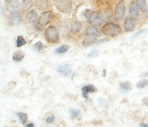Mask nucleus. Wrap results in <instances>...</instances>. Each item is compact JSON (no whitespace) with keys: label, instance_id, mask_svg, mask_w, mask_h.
Masks as SVG:
<instances>
[{"label":"nucleus","instance_id":"c85d7f7f","mask_svg":"<svg viewBox=\"0 0 148 127\" xmlns=\"http://www.w3.org/2000/svg\"><path fill=\"white\" fill-rule=\"evenodd\" d=\"M110 39L108 38H105V39H102L97 40L95 42V45H100L108 41H109Z\"/></svg>","mask_w":148,"mask_h":127},{"label":"nucleus","instance_id":"423d86ee","mask_svg":"<svg viewBox=\"0 0 148 127\" xmlns=\"http://www.w3.org/2000/svg\"><path fill=\"white\" fill-rule=\"evenodd\" d=\"M54 19V14L51 11L44 12L39 18V23L42 27H45L51 22Z\"/></svg>","mask_w":148,"mask_h":127},{"label":"nucleus","instance_id":"b1692460","mask_svg":"<svg viewBox=\"0 0 148 127\" xmlns=\"http://www.w3.org/2000/svg\"><path fill=\"white\" fill-rule=\"evenodd\" d=\"M17 115L19 117L21 123L23 124H25L27 120V114L23 112H18L17 113Z\"/></svg>","mask_w":148,"mask_h":127},{"label":"nucleus","instance_id":"f03ea898","mask_svg":"<svg viewBox=\"0 0 148 127\" xmlns=\"http://www.w3.org/2000/svg\"><path fill=\"white\" fill-rule=\"evenodd\" d=\"M45 36L47 42L51 44L56 43L59 40V35L55 27L50 26L46 29Z\"/></svg>","mask_w":148,"mask_h":127},{"label":"nucleus","instance_id":"dca6fc26","mask_svg":"<svg viewBox=\"0 0 148 127\" xmlns=\"http://www.w3.org/2000/svg\"><path fill=\"white\" fill-rule=\"evenodd\" d=\"M136 3L140 11L145 12L147 10V5L146 0H136Z\"/></svg>","mask_w":148,"mask_h":127},{"label":"nucleus","instance_id":"72a5a7b5","mask_svg":"<svg viewBox=\"0 0 148 127\" xmlns=\"http://www.w3.org/2000/svg\"><path fill=\"white\" fill-rule=\"evenodd\" d=\"M93 124L95 125H100L102 124V122L100 121H94L93 122Z\"/></svg>","mask_w":148,"mask_h":127},{"label":"nucleus","instance_id":"4be33fe9","mask_svg":"<svg viewBox=\"0 0 148 127\" xmlns=\"http://www.w3.org/2000/svg\"><path fill=\"white\" fill-rule=\"evenodd\" d=\"M148 86V79H142L136 84V87L139 89H143Z\"/></svg>","mask_w":148,"mask_h":127},{"label":"nucleus","instance_id":"cd10ccee","mask_svg":"<svg viewBox=\"0 0 148 127\" xmlns=\"http://www.w3.org/2000/svg\"><path fill=\"white\" fill-rule=\"evenodd\" d=\"M99 54V52L98 50H92L89 53L88 56L90 58L97 57Z\"/></svg>","mask_w":148,"mask_h":127},{"label":"nucleus","instance_id":"ddd939ff","mask_svg":"<svg viewBox=\"0 0 148 127\" xmlns=\"http://www.w3.org/2000/svg\"><path fill=\"white\" fill-rule=\"evenodd\" d=\"M37 13L35 10H32L29 11L26 14V18L27 20L31 23H34L36 21L38 18Z\"/></svg>","mask_w":148,"mask_h":127},{"label":"nucleus","instance_id":"1a4fd4ad","mask_svg":"<svg viewBox=\"0 0 148 127\" xmlns=\"http://www.w3.org/2000/svg\"><path fill=\"white\" fill-rule=\"evenodd\" d=\"M86 34L89 37L95 39L101 36V31L95 26H91L87 28L86 30Z\"/></svg>","mask_w":148,"mask_h":127},{"label":"nucleus","instance_id":"7ed1b4c3","mask_svg":"<svg viewBox=\"0 0 148 127\" xmlns=\"http://www.w3.org/2000/svg\"><path fill=\"white\" fill-rule=\"evenodd\" d=\"M54 3L56 8L62 13H69L72 9L71 0H55Z\"/></svg>","mask_w":148,"mask_h":127},{"label":"nucleus","instance_id":"39448f33","mask_svg":"<svg viewBox=\"0 0 148 127\" xmlns=\"http://www.w3.org/2000/svg\"><path fill=\"white\" fill-rule=\"evenodd\" d=\"M6 10L11 14H18L20 11V5L19 0H9L5 6Z\"/></svg>","mask_w":148,"mask_h":127},{"label":"nucleus","instance_id":"c756f323","mask_svg":"<svg viewBox=\"0 0 148 127\" xmlns=\"http://www.w3.org/2000/svg\"><path fill=\"white\" fill-rule=\"evenodd\" d=\"M55 120V117L54 115L49 116L46 120V121L47 123H51L54 122Z\"/></svg>","mask_w":148,"mask_h":127},{"label":"nucleus","instance_id":"bb28decb","mask_svg":"<svg viewBox=\"0 0 148 127\" xmlns=\"http://www.w3.org/2000/svg\"><path fill=\"white\" fill-rule=\"evenodd\" d=\"M44 48L42 43L41 41H38L35 44L34 46V49L37 51H40Z\"/></svg>","mask_w":148,"mask_h":127},{"label":"nucleus","instance_id":"a878e982","mask_svg":"<svg viewBox=\"0 0 148 127\" xmlns=\"http://www.w3.org/2000/svg\"><path fill=\"white\" fill-rule=\"evenodd\" d=\"M71 118L75 119L80 114V111L78 109H71L70 110Z\"/></svg>","mask_w":148,"mask_h":127},{"label":"nucleus","instance_id":"a211bd4d","mask_svg":"<svg viewBox=\"0 0 148 127\" xmlns=\"http://www.w3.org/2000/svg\"><path fill=\"white\" fill-rule=\"evenodd\" d=\"M120 86L121 89L123 91H130L132 89V85L130 81L121 82Z\"/></svg>","mask_w":148,"mask_h":127},{"label":"nucleus","instance_id":"9b49d317","mask_svg":"<svg viewBox=\"0 0 148 127\" xmlns=\"http://www.w3.org/2000/svg\"><path fill=\"white\" fill-rule=\"evenodd\" d=\"M139 9L137 6L136 3L135 2H132L130 4L129 6V10L132 17L133 18H137L140 16Z\"/></svg>","mask_w":148,"mask_h":127},{"label":"nucleus","instance_id":"412c9836","mask_svg":"<svg viewBox=\"0 0 148 127\" xmlns=\"http://www.w3.org/2000/svg\"><path fill=\"white\" fill-rule=\"evenodd\" d=\"M25 54L22 51H16L13 54V59L14 61L19 62L21 61L23 58Z\"/></svg>","mask_w":148,"mask_h":127},{"label":"nucleus","instance_id":"0eeeda50","mask_svg":"<svg viewBox=\"0 0 148 127\" xmlns=\"http://www.w3.org/2000/svg\"><path fill=\"white\" fill-rule=\"evenodd\" d=\"M103 20V17L97 12L92 13L89 18V23L94 26H100Z\"/></svg>","mask_w":148,"mask_h":127},{"label":"nucleus","instance_id":"9d476101","mask_svg":"<svg viewBox=\"0 0 148 127\" xmlns=\"http://www.w3.org/2000/svg\"><path fill=\"white\" fill-rule=\"evenodd\" d=\"M58 72L63 74L65 77H69L72 73V69L70 65L68 64L60 65L57 67Z\"/></svg>","mask_w":148,"mask_h":127},{"label":"nucleus","instance_id":"58836bf2","mask_svg":"<svg viewBox=\"0 0 148 127\" xmlns=\"http://www.w3.org/2000/svg\"></svg>","mask_w":148,"mask_h":127},{"label":"nucleus","instance_id":"20e7f679","mask_svg":"<svg viewBox=\"0 0 148 127\" xmlns=\"http://www.w3.org/2000/svg\"><path fill=\"white\" fill-rule=\"evenodd\" d=\"M126 7L125 1L121 0L118 3L114 11V18L116 21H120L125 15Z\"/></svg>","mask_w":148,"mask_h":127},{"label":"nucleus","instance_id":"aec40b11","mask_svg":"<svg viewBox=\"0 0 148 127\" xmlns=\"http://www.w3.org/2000/svg\"><path fill=\"white\" fill-rule=\"evenodd\" d=\"M96 91V88L92 84L87 85L83 87L82 88V93H85L95 92Z\"/></svg>","mask_w":148,"mask_h":127},{"label":"nucleus","instance_id":"e433bc0d","mask_svg":"<svg viewBox=\"0 0 148 127\" xmlns=\"http://www.w3.org/2000/svg\"><path fill=\"white\" fill-rule=\"evenodd\" d=\"M26 127H35V125H34V124L30 123L28 124L27 125Z\"/></svg>","mask_w":148,"mask_h":127},{"label":"nucleus","instance_id":"2f4dec72","mask_svg":"<svg viewBox=\"0 0 148 127\" xmlns=\"http://www.w3.org/2000/svg\"><path fill=\"white\" fill-rule=\"evenodd\" d=\"M140 78H144L148 77V73L147 72H142L140 75Z\"/></svg>","mask_w":148,"mask_h":127},{"label":"nucleus","instance_id":"4c0bfd02","mask_svg":"<svg viewBox=\"0 0 148 127\" xmlns=\"http://www.w3.org/2000/svg\"><path fill=\"white\" fill-rule=\"evenodd\" d=\"M107 70L106 69H104L103 71V77H106V72H107Z\"/></svg>","mask_w":148,"mask_h":127},{"label":"nucleus","instance_id":"6e6552de","mask_svg":"<svg viewBox=\"0 0 148 127\" xmlns=\"http://www.w3.org/2000/svg\"><path fill=\"white\" fill-rule=\"evenodd\" d=\"M123 26L126 31L131 32L134 31L135 24L132 17L128 15L125 17L123 20Z\"/></svg>","mask_w":148,"mask_h":127},{"label":"nucleus","instance_id":"7c9ffc66","mask_svg":"<svg viewBox=\"0 0 148 127\" xmlns=\"http://www.w3.org/2000/svg\"><path fill=\"white\" fill-rule=\"evenodd\" d=\"M147 31V29H142V30H140V31H139L137 32V33H136L134 36V37L139 36L140 35L145 33Z\"/></svg>","mask_w":148,"mask_h":127},{"label":"nucleus","instance_id":"473e14b6","mask_svg":"<svg viewBox=\"0 0 148 127\" xmlns=\"http://www.w3.org/2000/svg\"><path fill=\"white\" fill-rule=\"evenodd\" d=\"M142 101H143V102L144 103L145 105L148 107V97L144 98Z\"/></svg>","mask_w":148,"mask_h":127},{"label":"nucleus","instance_id":"f257e3e1","mask_svg":"<svg viewBox=\"0 0 148 127\" xmlns=\"http://www.w3.org/2000/svg\"><path fill=\"white\" fill-rule=\"evenodd\" d=\"M102 31L105 35L114 37L121 33V30L119 25L113 23H108L103 26Z\"/></svg>","mask_w":148,"mask_h":127},{"label":"nucleus","instance_id":"2eb2a0df","mask_svg":"<svg viewBox=\"0 0 148 127\" xmlns=\"http://www.w3.org/2000/svg\"><path fill=\"white\" fill-rule=\"evenodd\" d=\"M82 26L78 22H73L70 26V31L73 34H76L82 30Z\"/></svg>","mask_w":148,"mask_h":127},{"label":"nucleus","instance_id":"4468645a","mask_svg":"<svg viewBox=\"0 0 148 127\" xmlns=\"http://www.w3.org/2000/svg\"><path fill=\"white\" fill-rule=\"evenodd\" d=\"M35 6L38 10L41 11L45 10L48 7L47 0H36Z\"/></svg>","mask_w":148,"mask_h":127},{"label":"nucleus","instance_id":"c9c22d12","mask_svg":"<svg viewBox=\"0 0 148 127\" xmlns=\"http://www.w3.org/2000/svg\"><path fill=\"white\" fill-rule=\"evenodd\" d=\"M140 127H148V124L145 123H141L140 124Z\"/></svg>","mask_w":148,"mask_h":127},{"label":"nucleus","instance_id":"6ab92c4d","mask_svg":"<svg viewBox=\"0 0 148 127\" xmlns=\"http://www.w3.org/2000/svg\"><path fill=\"white\" fill-rule=\"evenodd\" d=\"M33 0H23L22 8L24 11H27L32 8L33 5Z\"/></svg>","mask_w":148,"mask_h":127},{"label":"nucleus","instance_id":"393cba45","mask_svg":"<svg viewBox=\"0 0 148 127\" xmlns=\"http://www.w3.org/2000/svg\"><path fill=\"white\" fill-rule=\"evenodd\" d=\"M26 43V41L24 39L23 37L21 36H18L17 37V40H16V45L17 47L20 48L23 46L25 45Z\"/></svg>","mask_w":148,"mask_h":127},{"label":"nucleus","instance_id":"f3484780","mask_svg":"<svg viewBox=\"0 0 148 127\" xmlns=\"http://www.w3.org/2000/svg\"><path fill=\"white\" fill-rule=\"evenodd\" d=\"M97 41L95 38L87 37V38H86L82 42V45L84 47L87 48L88 46H91L95 44Z\"/></svg>","mask_w":148,"mask_h":127},{"label":"nucleus","instance_id":"5701e85b","mask_svg":"<svg viewBox=\"0 0 148 127\" xmlns=\"http://www.w3.org/2000/svg\"><path fill=\"white\" fill-rule=\"evenodd\" d=\"M69 48V46L67 45H63L61 46L56 49L55 50V52L58 54L64 53L66 52Z\"/></svg>","mask_w":148,"mask_h":127},{"label":"nucleus","instance_id":"f704fd0d","mask_svg":"<svg viewBox=\"0 0 148 127\" xmlns=\"http://www.w3.org/2000/svg\"><path fill=\"white\" fill-rule=\"evenodd\" d=\"M82 96H83V97L86 98H87L89 97V95H88V94L85 93H82Z\"/></svg>","mask_w":148,"mask_h":127},{"label":"nucleus","instance_id":"f8f14e48","mask_svg":"<svg viewBox=\"0 0 148 127\" xmlns=\"http://www.w3.org/2000/svg\"><path fill=\"white\" fill-rule=\"evenodd\" d=\"M9 20L11 25L16 26L21 23L22 21V18L18 13L11 14V15L9 17Z\"/></svg>","mask_w":148,"mask_h":127}]
</instances>
